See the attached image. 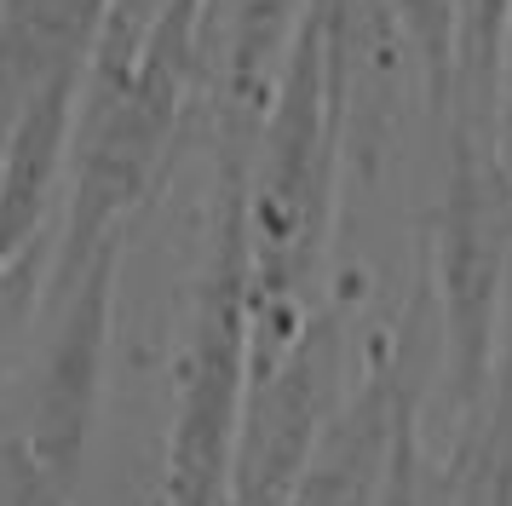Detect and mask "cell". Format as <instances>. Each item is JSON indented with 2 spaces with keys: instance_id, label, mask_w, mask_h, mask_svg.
I'll return each mask as SVG.
<instances>
[{
  "instance_id": "obj_1",
  "label": "cell",
  "mask_w": 512,
  "mask_h": 506,
  "mask_svg": "<svg viewBox=\"0 0 512 506\" xmlns=\"http://www.w3.org/2000/svg\"><path fill=\"white\" fill-rule=\"evenodd\" d=\"M340 167H346V110L328 75L323 23L311 6L248 156L254 380L271 374L323 311L317 282H323L334 213H340Z\"/></svg>"
},
{
  "instance_id": "obj_2",
  "label": "cell",
  "mask_w": 512,
  "mask_h": 506,
  "mask_svg": "<svg viewBox=\"0 0 512 506\" xmlns=\"http://www.w3.org/2000/svg\"><path fill=\"white\" fill-rule=\"evenodd\" d=\"M254 391V271H248V156H219L208 248L190 288L173 363L162 506H225L231 460Z\"/></svg>"
},
{
  "instance_id": "obj_3",
  "label": "cell",
  "mask_w": 512,
  "mask_h": 506,
  "mask_svg": "<svg viewBox=\"0 0 512 506\" xmlns=\"http://www.w3.org/2000/svg\"><path fill=\"white\" fill-rule=\"evenodd\" d=\"M432 299L443 334V386L455 420L484 397L512 305V179L495 121L443 115V190L432 213Z\"/></svg>"
},
{
  "instance_id": "obj_4",
  "label": "cell",
  "mask_w": 512,
  "mask_h": 506,
  "mask_svg": "<svg viewBox=\"0 0 512 506\" xmlns=\"http://www.w3.org/2000/svg\"><path fill=\"white\" fill-rule=\"evenodd\" d=\"M346 391V322L334 305H323L300 345L248 391L225 506H288Z\"/></svg>"
},
{
  "instance_id": "obj_5",
  "label": "cell",
  "mask_w": 512,
  "mask_h": 506,
  "mask_svg": "<svg viewBox=\"0 0 512 506\" xmlns=\"http://www.w3.org/2000/svg\"><path fill=\"white\" fill-rule=\"evenodd\" d=\"M121 242H104L64 288H52V334H47V351H41L35 391H29V432H18L70 495L81 483V466H87L93 426H98V403H104Z\"/></svg>"
},
{
  "instance_id": "obj_6",
  "label": "cell",
  "mask_w": 512,
  "mask_h": 506,
  "mask_svg": "<svg viewBox=\"0 0 512 506\" xmlns=\"http://www.w3.org/2000/svg\"><path fill=\"white\" fill-rule=\"evenodd\" d=\"M305 12L311 0H202L196 69H202V98L213 110L219 156H254Z\"/></svg>"
},
{
  "instance_id": "obj_7",
  "label": "cell",
  "mask_w": 512,
  "mask_h": 506,
  "mask_svg": "<svg viewBox=\"0 0 512 506\" xmlns=\"http://www.w3.org/2000/svg\"><path fill=\"white\" fill-rule=\"evenodd\" d=\"M81 92H87V64L58 69L18 110L0 144V265H29L47 253L58 196H70Z\"/></svg>"
},
{
  "instance_id": "obj_8",
  "label": "cell",
  "mask_w": 512,
  "mask_h": 506,
  "mask_svg": "<svg viewBox=\"0 0 512 506\" xmlns=\"http://www.w3.org/2000/svg\"><path fill=\"white\" fill-rule=\"evenodd\" d=\"M409 368L403 351L386 345L374 368L346 391L340 414L328 420L317 455L305 466L300 489L288 506H380V483H386V460H392L397 414L409 403Z\"/></svg>"
},
{
  "instance_id": "obj_9",
  "label": "cell",
  "mask_w": 512,
  "mask_h": 506,
  "mask_svg": "<svg viewBox=\"0 0 512 506\" xmlns=\"http://www.w3.org/2000/svg\"><path fill=\"white\" fill-rule=\"evenodd\" d=\"M449 506H512V305L501 322L489 386L455 432Z\"/></svg>"
},
{
  "instance_id": "obj_10",
  "label": "cell",
  "mask_w": 512,
  "mask_h": 506,
  "mask_svg": "<svg viewBox=\"0 0 512 506\" xmlns=\"http://www.w3.org/2000/svg\"><path fill=\"white\" fill-rule=\"evenodd\" d=\"M392 12L420 58L426 110L443 115L455 92V58H461V0H392Z\"/></svg>"
},
{
  "instance_id": "obj_11",
  "label": "cell",
  "mask_w": 512,
  "mask_h": 506,
  "mask_svg": "<svg viewBox=\"0 0 512 506\" xmlns=\"http://www.w3.org/2000/svg\"><path fill=\"white\" fill-rule=\"evenodd\" d=\"M380 506H449V466H432V460H426L415 397L397 414L392 460H386V483H380Z\"/></svg>"
},
{
  "instance_id": "obj_12",
  "label": "cell",
  "mask_w": 512,
  "mask_h": 506,
  "mask_svg": "<svg viewBox=\"0 0 512 506\" xmlns=\"http://www.w3.org/2000/svg\"><path fill=\"white\" fill-rule=\"evenodd\" d=\"M0 506H70V489L35 460L24 437H0Z\"/></svg>"
},
{
  "instance_id": "obj_13",
  "label": "cell",
  "mask_w": 512,
  "mask_h": 506,
  "mask_svg": "<svg viewBox=\"0 0 512 506\" xmlns=\"http://www.w3.org/2000/svg\"><path fill=\"white\" fill-rule=\"evenodd\" d=\"M162 12H167V0H116L93 58H139V46L150 41V29H156Z\"/></svg>"
},
{
  "instance_id": "obj_14",
  "label": "cell",
  "mask_w": 512,
  "mask_h": 506,
  "mask_svg": "<svg viewBox=\"0 0 512 506\" xmlns=\"http://www.w3.org/2000/svg\"><path fill=\"white\" fill-rule=\"evenodd\" d=\"M35 282H41V259H29V265H0V351L18 334L29 299H35Z\"/></svg>"
},
{
  "instance_id": "obj_15",
  "label": "cell",
  "mask_w": 512,
  "mask_h": 506,
  "mask_svg": "<svg viewBox=\"0 0 512 506\" xmlns=\"http://www.w3.org/2000/svg\"><path fill=\"white\" fill-rule=\"evenodd\" d=\"M501 161H507V179H512V144H501Z\"/></svg>"
},
{
  "instance_id": "obj_16",
  "label": "cell",
  "mask_w": 512,
  "mask_h": 506,
  "mask_svg": "<svg viewBox=\"0 0 512 506\" xmlns=\"http://www.w3.org/2000/svg\"><path fill=\"white\" fill-rule=\"evenodd\" d=\"M0 6H6V0H0Z\"/></svg>"
}]
</instances>
